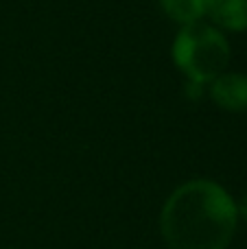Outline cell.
Here are the masks:
<instances>
[{
  "label": "cell",
  "mask_w": 247,
  "mask_h": 249,
  "mask_svg": "<svg viewBox=\"0 0 247 249\" xmlns=\"http://www.w3.org/2000/svg\"><path fill=\"white\" fill-rule=\"evenodd\" d=\"M236 221L239 210L226 188L210 179H193L166 199L160 230L171 249H226Z\"/></svg>",
  "instance_id": "cell-1"
},
{
  "label": "cell",
  "mask_w": 247,
  "mask_h": 249,
  "mask_svg": "<svg viewBox=\"0 0 247 249\" xmlns=\"http://www.w3.org/2000/svg\"><path fill=\"white\" fill-rule=\"evenodd\" d=\"M173 61L193 83H210L226 70L230 44L226 35L210 24H186L173 42Z\"/></svg>",
  "instance_id": "cell-2"
},
{
  "label": "cell",
  "mask_w": 247,
  "mask_h": 249,
  "mask_svg": "<svg viewBox=\"0 0 247 249\" xmlns=\"http://www.w3.org/2000/svg\"><path fill=\"white\" fill-rule=\"evenodd\" d=\"M210 94L221 109L228 112H245L247 109V74L221 72L212 79Z\"/></svg>",
  "instance_id": "cell-3"
},
{
  "label": "cell",
  "mask_w": 247,
  "mask_h": 249,
  "mask_svg": "<svg viewBox=\"0 0 247 249\" xmlns=\"http://www.w3.org/2000/svg\"><path fill=\"white\" fill-rule=\"evenodd\" d=\"M204 16L210 18L214 29L239 33L247 29V0H206Z\"/></svg>",
  "instance_id": "cell-4"
},
{
  "label": "cell",
  "mask_w": 247,
  "mask_h": 249,
  "mask_svg": "<svg viewBox=\"0 0 247 249\" xmlns=\"http://www.w3.org/2000/svg\"><path fill=\"white\" fill-rule=\"evenodd\" d=\"M160 4L171 20L186 26L195 24L199 22V18H204L206 0H160Z\"/></svg>",
  "instance_id": "cell-5"
},
{
  "label": "cell",
  "mask_w": 247,
  "mask_h": 249,
  "mask_svg": "<svg viewBox=\"0 0 247 249\" xmlns=\"http://www.w3.org/2000/svg\"><path fill=\"white\" fill-rule=\"evenodd\" d=\"M236 210H239V214L243 216V219H247V195L243 197V201H241L239 206H236Z\"/></svg>",
  "instance_id": "cell-6"
}]
</instances>
